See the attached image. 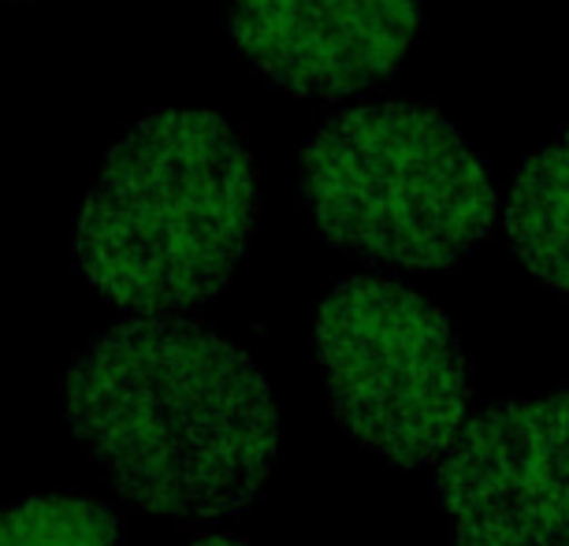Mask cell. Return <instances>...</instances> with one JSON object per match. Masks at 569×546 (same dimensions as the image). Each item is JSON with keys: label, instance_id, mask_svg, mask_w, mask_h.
Returning <instances> with one entry per match:
<instances>
[{"label": "cell", "instance_id": "cell-1", "mask_svg": "<svg viewBox=\"0 0 569 546\" xmlns=\"http://www.w3.org/2000/svg\"><path fill=\"white\" fill-rule=\"evenodd\" d=\"M60 405L116 495L182 524L250 509L279 454V405L250 353L171 313L93 338L60 376Z\"/></svg>", "mask_w": 569, "mask_h": 546}, {"label": "cell", "instance_id": "cell-2", "mask_svg": "<svg viewBox=\"0 0 569 546\" xmlns=\"http://www.w3.org/2000/svg\"><path fill=\"white\" fill-rule=\"evenodd\" d=\"M261 216L242 134L217 112H153L112 145L74 223V267L138 316L201 305L231 283Z\"/></svg>", "mask_w": 569, "mask_h": 546}, {"label": "cell", "instance_id": "cell-3", "mask_svg": "<svg viewBox=\"0 0 569 546\" xmlns=\"http://www.w3.org/2000/svg\"><path fill=\"white\" fill-rule=\"evenodd\" d=\"M298 194L331 245L406 272L461 264L499 220L485 160L410 101L353 104L320 123L298 153Z\"/></svg>", "mask_w": 569, "mask_h": 546}, {"label": "cell", "instance_id": "cell-4", "mask_svg": "<svg viewBox=\"0 0 569 546\" xmlns=\"http://www.w3.org/2000/svg\"><path fill=\"white\" fill-rule=\"evenodd\" d=\"M336 421L402 468L436 465L469 413L472 364L439 305L388 275L339 280L317 305Z\"/></svg>", "mask_w": 569, "mask_h": 546}, {"label": "cell", "instance_id": "cell-5", "mask_svg": "<svg viewBox=\"0 0 569 546\" xmlns=\"http://www.w3.org/2000/svg\"><path fill=\"white\" fill-rule=\"evenodd\" d=\"M436 465L450 546H569V387L491 402Z\"/></svg>", "mask_w": 569, "mask_h": 546}, {"label": "cell", "instance_id": "cell-6", "mask_svg": "<svg viewBox=\"0 0 569 546\" xmlns=\"http://www.w3.org/2000/svg\"><path fill=\"white\" fill-rule=\"evenodd\" d=\"M231 38L295 98L339 101L388 79L421 30L417 0H228Z\"/></svg>", "mask_w": 569, "mask_h": 546}, {"label": "cell", "instance_id": "cell-7", "mask_svg": "<svg viewBox=\"0 0 569 546\" xmlns=\"http://www.w3.org/2000/svg\"><path fill=\"white\" fill-rule=\"evenodd\" d=\"M502 220L525 272L551 294L569 297V120L513 171Z\"/></svg>", "mask_w": 569, "mask_h": 546}, {"label": "cell", "instance_id": "cell-8", "mask_svg": "<svg viewBox=\"0 0 569 546\" xmlns=\"http://www.w3.org/2000/svg\"><path fill=\"white\" fill-rule=\"evenodd\" d=\"M123 520L98 498L30 495L0 506V546H120Z\"/></svg>", "mask_w": 569, "mask_h": 546}, {"label": "cell", "instance_id": "cell-9", "mask_svg": "<svg viewBox=\"0 0 569 546\" xmlns=\"http://www.w3.org/2000/svg\"><path fill=\"white\" fill-rule=\"evenodd\" d=\"M187 546H253V543L239 539V535H201V539L187 543Z\"/></svg>", "mask_w": 569, "mask_h": 546}]
</instances>
